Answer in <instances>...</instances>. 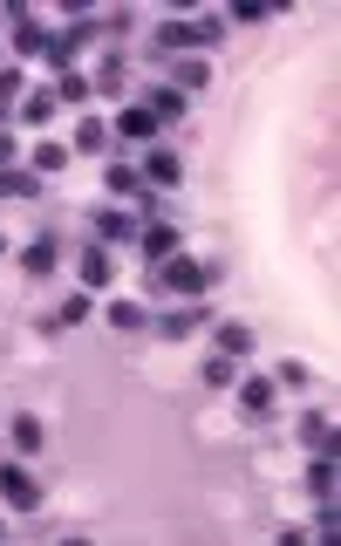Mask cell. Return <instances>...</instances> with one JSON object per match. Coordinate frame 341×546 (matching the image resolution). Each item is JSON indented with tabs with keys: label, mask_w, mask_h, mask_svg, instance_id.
<instances>
[{
	"label": "cell",
	"mask_w": 341,
	"mask_h": 546,
	"mask_svg": "<svg viewBox=\"0 0 341 546\" xmlns=\"http://www.w3.org/2000/svg\"><path fill=\"white\" fill-rule=\"evenodd\" d=\"M219 260H191V253H171V260H157L151 267V287L157 294H185V301H198L205 287H219Z\"/></svg>",
	"instance_id": "obj_1"
},
{
	"label": "cell",
	"mask_w": 341,
	"mask_h": 546,
	"mask_svg": "<svg viewBox=\"0 0 341 546\" xmlns=\"http://www.w3.org/2000/svg\"><path fill=\"white\" fill-rule=\"evenodd\" d=\"M219 35H226V21H219V14H198V21H157L151 48H157V55H185V48H212Z\"/></svg>",
	"instance_id": "obj_2"
},
{
	"label": "cell",
	"mask_w": 341,
	"mask_h": 546,
	"mask_svg": "<svg viewBox=\"0 0 341 546\" xmlns=\"http://www.w3.org/2000/svg\"><path fill=\"white\" fill-rule=\"evenodd\" d=\"M137 178H144L151 192H178L185 164H178V151H164V144H157V151H144V157H137Z\"/></svg>",
	"instance_id": "obj_3"
},
{
	"label": "cell",
	"mask_w": 341,
	"mask_h": 546,
	"mask_svg": "<svg viewBox=\"0 0 341 546\" xmlns=\"http://www.w3.org/2000/svg\"><path fill=\"white\" fill-rule=\"evenodd\" d=\"M0 499L14 512H35L41 506V485H35V471H21V465H0Z\"/></svg>",
	"instance_id": "obj_4"
},
{
	"label": "cell",
	"mask_w": 341,
	"mask_h": 546,
	"mask_svg": "<svg viewBox=\"0 0 341 546\" xmlns=\"http://www.w3.org/2000/svg\"><path fill=\"white\" fill-rule=\"evenodd\" d=\"M7 444H14L21 458H41V451H48V424H41L35 410H21V417H7Z\"/></svg>",
	"instance_id": "obj_5"
},
{
	"label": "cell",
	"mask_w": 341,
	"mask_h": 546,
	"mask_svg": "<svg viewBox=\"0 0 341 546\" xmlns=\"http://www.w3.org/2000/svg\"><path fill=\"white\" fill-rule=\"evenodd\" d=\"M301 444L314 451V458H335V451H341V430H335V417L307 410V417H301Z\"/></svg>",
	"instance_id": "obj_6"
},
{
	"label": "cell",
	"mask_w": 341,
	"mask_h": 546,
	"mask_svg": "<svg viewBox=\"0 0 341 546\" xmlns=\"http://www.w3.org/2000/svg\"><path fill=\"white\" fill-rule=\"evenodd\" d=\"M55 267H62V239H55V233L28 239V253H21V273H28V280H48Z\"/></svg>",
	"instance_id": "obj_7"
},
{
	"label": "cell",
	"mask_w": 341,
	"mask_h": 546,
	"mask_svg": "<svg viewBox=\"0 0 341 546\" xmlns=\"http://www.w3.org/2000/svg\"><path fill=\"white\" fill-rule=\"evenodd\" d=\"M110 246H96V239H89V246H82V260H76V280L82 287H89V294H103V287H110Z\"/></svg>",
	"instance_id": "obj_8"
},
{
	"label": "cell",
	"mask_w": 341,
	"mask_h": 546,
	"mask_svg": "<svg viewBox=\"0 0 341 546\" xmlns=\"http://www.w3.org/2000/svg\"><path fill=\"white\" fill-rule=\"evenodd\" d=\"M137 246H144V260H171V253H185L178 246V226H164V219H151V226H137Z\"/></svg>",
	"instance_id": "obj_9"
},
{
	"label": "cell",
	"mask_w": 341,
	"mask_h": 546,
	"mask_svg": "<svg viewBox=\"0 0 341 546\" xmlns=\"http://www.w3.org/2000/svg\"><path fill=\"white\" fill-rule=\"evenodd\" d=\"M273 396H280L273 376H246V383H239V410H246V417H273Z\"/></svg>",
	"instance_id": "obj_10"
},
{
	"label": "cell",
	"mask_w": 341,
	"mask_h": 546,
	"mask_svg": "<svg viewBox=\"0 0 341 546\" xmlns=\"http://www.w3.org/2000/svg\"><path fill=\"white\" fill-rule=\"evenodd\" d=\"M110 130H116V137H130V144H151V137L164 130V123H157L151 110H144V103H130V110H123V117H116Z\"/></svg>",
	"instance_id": "obj_11"
},
{
	"label": "cell",
	"mask_w": 341,
	"mask_h": 546,
	"mask_svg": "<svg viewBox=\"0 0 341 546\" xmlns=\"http://www.w3.org/2000/svg\"><path fill=\"white\" fill-rule=\"evenodd\" d=\"M103 185H110V198H144V205H157L151 185L137 178V164H110V171H103Z\"/></svg>",
	"instance_id": "obj_12"
},
{
	"label": "cell",
	"mask_w": 341,
	"mask_h": 546,
	"mask_svg": "<svg viewBox=\"0 0 341 546\" xmlns=\"http://www.w3.org/2000/svg\"><path fill=\"white\" fill-rule=\"evenodd\" d=\"M89 233H96V246H123V239H137V219L130 212H96Z\"/></svg>",
	"instance_id": "obj_13"
},
{
	"label": "cell",
	"mask_w": 341,
	"mask_h": 546,
	"mask_svg": "<svg viewBox=\"0 0 341 546\" xmlns=\"http://www.w3.org/2000/svg\"><path fill=\"white\" fill-rule=\"evenodd\" d=\"M137 103H144V110H151L157 123H178V117H185V96H178V89H171V82H164V89H144V96H137Z\"/></svg>",
	"instance_id": "obj_14"
},
{
	"label": "cell",
	"mask_w": 341,
	"mask_h": 546,
	"mask_svg": "<svg viewBox=\"0 0 341 546\" xmlns=\"http://www.w3.org/2000/svg\"><path fill=\"white\" fill-rule=\"evenodd\" d=\"M205 82H212V62H205V55H185V62L171 69V89H178V96H191V89H205Z\"/></svg>",
	"instance_id": "obj_15"
},
{
	"label": "cell",
	"mask_w": 341,
	"mask_h": 546,
	"mask_svg": "<svg viewBox=\"0 0 341 546\" xmlns=\"http://www.w3.org/2000/svg\"><path fill=\"white\" fill-rule=\"evenodd\" d=\"M157 328H164L171 342H185V335H198V328H205V308H198V301H191V308H171Z\"/></svg>",
	"instance_id": "obj_16"
},
{
	"label": "cell",
	"mask_w": 341,
	"mask_h": 546,
	"mask_svg": "<svg viewBox=\"0 0 341 546\" xmlns=\"http://www.w3.org/2000/svg\"><path fill=\"white\" fill-rule=\"evenodd\" d=\"M69 144H55V137H48V144H35V157H28V171H35V178H55V171H62V164H69Z\"/></svg>",
	"instance_id": "obj_17"
},
{
	"label": "cell",
	"mask_w": 341,
	"mask_h": 546,
	"mask_svg": "<svg viewBox=\"0 0 341 546\" xmlns=\"http://www.w3.org/2000/svg\"><path fill=\"white\" fill-rule=\"evenodd\" d=\"M219 355H232V362L253 355V328L246 321H219Z\"/></svg>",
	"instance_id": "obj_18"
},
{
	"label": "cell",
	"mask_w": 341,
	"mask_h": 546,
	"mask_svg": "<svg viewBox=\"0 0 341 546\" xmlns=\"http://www.w3.org/2000/svg\"><path fill=\"white\" fill-rule=\"evenodd\" d=\"M89 314H96V294H89V287H82V294H69V301H62V308H55V321H62V328H82V321H89ZM55 321H48V328H55Z\"/></svg>",
	"instance_id": "obj_19"
},
{
	"label": "cell",
	"mask_w": 341,
	"mask_h": 546,
	"mask_svg": "<svg viewBox=\"0 0 341 546\" xmlns=\"http://www.w3.org/2000/svg\"><path fill=\"white\" fill-rule=\"evenodd\" d=\"M205 383H212V390H232V383H239V362H232V355H205Z\"/></svg>",
	"instance_id": "obj_20"
},
{
	"label": "cell",
	"mask_w": 341,
	"mask_h": 546,
	"mask_svg": "<svg viewBox=\"0 0 341 546\" xmlns=\"http://www.w3.org/2000/svg\"><path fill=\"white\" fill-rule=\"evenodd\" d=\"M103 144H110V123H103V117H82V123H76V144H69V151H103Z\"/></svg>",
	"instance_id": "obj_21"
},
{
	"label": "cell",
	"mask_w": 341,
	"mask_h": 546,
	"mask_svg": "<svg viewBox=\"0 0 341 546\" xmlns=\"http://www.w3.org/2000/svg\"><path fill=\"white\" fill-rule=\"evenodd\" d=\"M35 192H41V178H35V171H14V164L0 171V198H35Z\"/></svg>",
	"instance_id": "obj_22"
},
{
	"label": "cell",
	"mask_w": 341,
	"mask_h": 546,
	"mask_svg": "<svg viewBox=\"0 0 341 546\" xmlns=\"http://www.w3.org/2000/svg\"><path fill=\"white\" fill-rule=\"evenodd\" d=\"M110 328H123V335H137V328H151V314L137 308V301H110Z\"/></svg>",
	"instance_id": "obj_23"
},
{
	"label": "cell",
	"mask_w": 341,
	"mask_h": 546,
	"mask_svg": "<svg viewBox=\"0 0 341 546\" xmlns=\"http://www.w3.org/2000/svg\"><path fill=\"white\" fill-rule=\"evenodd\" d=\"M307 492H314V499H335V458H314V465H307Z\"/></svg>",
	"instance_id": "obj_24"
},
{
	"label": "cell",
	"mask_w": 341,
	"mask_h": 546,
	"mask_svg": "<svg viewBox=\"0 0 341 546\" xmlns=\"http://www.w3.org/2000/svg\"><path fill=\"white\" fill-rule=\"evenodd\" d=\"M21 117L48 123V117H55V89H28V96H21Z\"/></svg>",
	"instance_id": "obj_25"
},
{
	"label": "cell",
	"mask_w": 341,
	"mask_h": 546,
	"mask_svg": "<svg viewBox=\"0 0 341 546\" xmlns=\"http://www.w3.org/2000/svg\"><path fill=\"white\" fill-rule=\"evenodd\" d=\"M55 103H89V82L69 69V76H55Z\"/></svg>",
	"instance_id": "obj_26"
},
{
	"label": "cell",
	"mask_w": 341,
	"mask_h": 546,
	"mask_svg": "<svg viewBox=\"0 0 341 546\" xmlns=\"http://www.w3.org/2000/svg\"><path fill=\"white\" fill-rule=\"evenodd\" d=\"M307 383H314L307 362H280V390H307Z\"/></svg>",
	"instance_id": "obj_27"
},
{
	"label": "cell",
	"mask_w": 341,
	"mask_h": 546,
	"mask_svg": "<svg viewBox=\"0 0 341 546\" xmlns=\"http://www.w3.org/2000/svg\"><path fill=\"white\" fill-rule=\"evenodd\" d=\"M96 82H103V89H123V62H116V55H103V69H96Z\"/></svg>",
	"instance_id": "obj_28"
},
{
	"label": "cell",
	"mask_w": 341,
	"mask_h": 546,
	"mask_svg": "<svg viewBox=\"0 0 341 546\" xmlns=\"http://www.w3.org/2000/svg\"><path fill=\"white\" fill-rule=\"evenodd\" d=\"M21 96V69H0V103H14Z\"/></svg>",
	"instance_id": "obj_29"
},
{
	"label": "cell",
	"mask_w": 341,
	"mask_h": 546,
	"mask_svg": "<svg viewBox=\"0 0 341 546\" xmlns=\"http://www.w3.org/2000/svg\"><path fill=\"white\" fill-rule=\"evenodd\" d=\"M7 164H14V137L0 130V171H7Z\"/></svg>",
	"instance_id": "obj_30"
},
{
	"label": "cell",
	"mask_w": 341,
	"mask_h": 546,
	"mask_svg": "<svg viewBox=\"0 0 341 546\" xmlns=\"http://www.w3.org/2000/svg\"><path fill=\"white\" fill-rule=\"evenodd\" d=\"M0 253H7V239H0Z\"/></svg>",
	"instance_id": "obj_31"
}]
</instances>
